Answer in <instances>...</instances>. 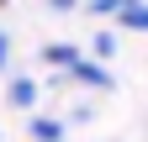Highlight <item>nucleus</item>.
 Returning a JSON list of instances; mask_svg holds the SVG:
<instances>
[{
	"instance_id": "f257e3e1",
	"label": "nucleus",
	"mask_w": 148,
	"mask_h": 142,
	"mask_svg": "<svg viewBox=\"0 0 148 142\" xmlns=\"http://www.w3.org/2000/svg\"><path fill=\"white\" fill-rule=\"evenodd\" d=\"M116 21H122L127 32H148V5H138V0H127V5L116 11Z\"/></svg>"
},
{
	"instance_id": "f03ea898",
	"label": "nucleus",
	"mask_w": 148,
	"mask_h": 142,
	"mask_svg": "<svg viewBox=\"0 0 148 142\" xmlns=\"http://www.w3.org/2000/svg\"><path fill=\"white\" fill-rule=\"evenodd\" d=\"M42 58H48V63H58V68H69V74H74V63H79V47H69V42H53V47H42Z\"/></svg>"
},
{
	"instance_id": "7ed1b4c3",
	"label": "nucleus",
	"mask_w": 148,
	"mask_h": 142,
	"mask_svg": "<svg viewBox=\"0 0 148 142\" xmlns=\"http://www.w3.org/2000/svg\"><path fill=\"white\" fill-rule=\"evenodd\" d=\"M32 79H11V105H32Z\"/></svg>"
},
{
	"instance_id": "20e7f679",
	"label": "nucleus",
	"mask_w": 148,
	"mask_h": 142,
	"mask_svg": "<svg viewBox=\"0 0 148 142\" xmlns=\"http://www.w3.org/2000/svg\"><path fill=\"white\" fill-rule=\"evenodd\" d=\"M37 137H42V142H58V121H37V126H32Z\"/></svg>"
}]
</instances>
